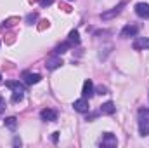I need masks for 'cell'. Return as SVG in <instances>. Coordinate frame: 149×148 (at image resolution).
Returning <instances> with one entry per match:
<instances>
[{"label": "cell", "mask_w": 149, "mask_h": 148, "mask_svg": "<svg viewBox=\"0 0 149 148\" xmlns=\"http://www.w3.org/2000/svg\"><path fill=\"white\" fill-rule=\"evenodd\" d=\"M139 132L141 136H149V110L141 108L139 110Z\"/></svg>", "instance_id": "6da1fadb"}, {"label": "cell", "mask_w": 149, "mask_h": 148, "mask_svg": "<svg viewBox=\"0 0 149 148\" xmlns=\"http://www.w3.org/2000/svg\"><path fill=\"white\" fill-rule=\"evenodd\" d=\"M123 5H125V2H120L116 7H113L111 11H106V12H102V14H101V18H102L104 21H108V19H111V18H114V16H118Z\"/></svg>", "instance_id": "7a4b0ae2"}, {"label": "cell", "mask_w": 149, "mask_h": 148, "mask_svg": "<svg viewBox=\"0 0 149 148\" xmlns=\"http://www.w3.org/2000/svg\"><path fill=\"white\" fill-rule=\"evenodd\" d=\"M40 117L47 122H56L57 120V111H54V110H50V108H45V110H42L40 111Z\"/></svg>", "instance_id": "3957f363"}, {"label": "cell", "mask_w": 149, "mask_h": 148, "mask_svg": "<svg viewBox=\"0 0 149 148\" xmlns=\"http://www.w3.org/2000/svg\"><path fill=\"white\" fill-rule=\"evenodd\" d=\"M23 78H24V84H28V85L38 84V82L42 80V77L38 73H30V72H24V73H23Z\"/></svg>", "instance_id": "277c9868"}, {"label": "cell", "mask_w": 149, "mask_h": 148, "mask_svg": "<svg viewBox=\"0 0 149 148\" xmlns=\"http://www.w3.org/2000/svg\"><path fill=\"white\" fill-rule=\"evenodd\" d=\"M135 12H137V16L149 19V5H148V4H144V2L137 4V5H135Z\"/></svg>", "instance_id": "5b68a950"}, {"label": "cell", "mask_w": 149, "mask_h": 148, "mask_svg": "<svg viewBox=\"0 0 149 148\" xmlns=\"http://www.w3.org/2000/svg\"><path fill=\"white\" fill-rule=\"evenodd\" d=\"M73 106H74V110L76 111H80V113H85V111H88V101L85 99V98H81V99H76L73 103Z\"/></svg>", "instance_id": "8992f818"}, {"label": "cell", "mask_w": 149, "mask_h": 148, "mask_svg": "<svg viewBox=\"0 0 149 148\" xmlns=\"http://www.w3.org/2000/svg\"><path fill=\"white\" fill-rule=\"evenodd\" d=\"M81 94H83V98H92V96H94V84H92L90 78L83 82V91H81Z\"/></svg>", "instance_id": "52a82bcc"}, {"label": "cell", "mask_w": 149, "mask_h": 148, "mask_svg": "<svg viewBox=\"0 0 149 148\" xmlns=\"http://www.w3.org/2000/svg\"><path fill=\"white\" fill-rule=\"evenodd\" d=\"M116 143H118V141H116V138L113 136L111 132H106V134L102 136V140H101V145H102V147H116Z\"/></svg>", "instance_id": "ba28073f"}, {"label": "cell", "mask_w": 149, "mask_h": 148, "mask_svg": "<svg viewBox=\"0 0 149 148\" xmlns=\"http://www.w3.org/2000/svg\"><path fill=\"white\" fill-rule=\"evenodd\" d=\"M5 85H7L9 89H14V92H24V85L19 84V82H16V80H7Z\"/></svg>", "instance_id": "9c48e42d"}, {"label": "cell", "mask_w": 149, "mask_h": 148, "mask_svg": "<svg viewBox=\"0 0 149 148\" xmlns=\"http://www.w3.org/2000/svg\"><path fill=\"white\" fill-rule=\"evenodd\" d=\"M134 49L135 51H141V49H149V38H137L134 42Z\"/></svg>", "instance_id": "30bf717a"}, {"label": "cell", "mask_w": 149, "mask_h": 148, "mask_svg": "<svg viewBox=\"0 0 149 148\" xmlns=\"http://www.w3.org/2000/svg\"><path fill=\"white\" fill-rule=\"evenodd\" d=\"M114 111H116V106H114L113 101H108V103H104L101 106V113H104V115H113Z\"/></svg>", "instance_id": "8fae6325"}, {"label": "cell", "mask_w": 149, "mask_h": 148, "mask_svg": "<svg viewBox=\"0 0 149 148\" xmlns=\"http://www.w3.org/2000/svg\"><path fill=\"white\" fill-rule=\"evenodd\" d=\"M135 33H137V26H134V25H127L121 30V37H134Z\"/></svg>", "instance_id": "7c38bea8"}, {"label": "cell", "mask_w": 149, "mask_h": 148, "mask_svg": "<svg viewBox=\"0 0 149 148\" xmlns=\"http://www.w3.org/2000/svg\"><path fill=\"white\" fill-rule=\"evenodd\" d=\"M61 65H63V59H61V58H52V59H47V65H45V66H47L49 70H56V68H59Z\"/></svg>", "instance_id": "4fadbf2b"}, {"label": "cell", "mask_w": 149, "mask_h": 148, "mask_svg": "<svg viewBox=\"0 0 149 148\" xmlns=\"http://www.w3.org/2000/svg\"><path fill=\"white\" fill-rule=\"evenodd\" d=\"M70 44H71V45H78V44H80V35H78V32H76V30H73V32H71V33H70Z\"/></svg>", "instance_id": "5bb4252c"}, {"label": "cell", "mask_w": 149, "mask_h": 148, "mask_svg": "<svg viewBox=\"0 0 149 148\" xmlns=\"http://www.w3.org/2000/svg\"><path fill=\"white\" fill-rule=\"evenodd\" d=\"M70 47H71V44H70V42H64V44H61V45L56 49V54H63V52H66Z\"/></svg>", "instance_id": "9a60e30c"}, {"label": "cell", "mask_w": 149, "mask_h": 148, "mask_svg": "<svg viewBox=\"0 0 149 148\" xmlns=\"http://www.w3.org/2000/svg\"><path fill=\"white\" fill-rule=\"evenodd\" d=\"M5 125H7L10 131H14V129H16V118H14V117H9V118H5Z\"/></svg>", "instance_id": "2e32d148"}, {"label": "cell", "mask_w": 149, "mask_h": 148, "mask_svg": "<svg viewBox=\"0 0 149 148\" xmlns=\"http://www.w3.org/2000/svg\"><path fill=\"white\" fill-rule=\"evenodd\" d=\"M23 96H24V92H14V94H12V103L21 101V99H23Z\"/></svg>", "instance_id": "e0dca14e"}, {"label": "cell", "mask_w": 149, "mask_h": 148, "mask_svg": "<svg viewBox=\"0 0 149 148\" xmlns=\"http://www.w3.org/2000/svg\"><path fill=\"white\" fill-rule=\"evenodd\" d=\"M52 2L54 0H40V5L42 7H49V5H52Z\"/></svg>", "instance_id": "ac0fdd59"}, {"label": "cell", "mask_w": 149, "mask_h": 148, "mask_svg": "<svg viewBox=\"0 0 149 148\" xmlns=\"http://www.w3.org/2000/svg\"><path fill=\"white\" fill-rule=\"evenodd\" d=\"M3 110H5V99H3V98L0 96V113H2Z\"/></svg>", "instance_id": "d6986e66"}, {"label": "cell", "mask_w": 149, "mask_h": 148, "mask_svg": "<svg viewBox=\"0 0 149 148\" xmlns=\"http://www.w3.org/2000/svg\"><path fill=\"white\" fill-rule=\"evenodd\" d=\"M35 19H37V14H30V16L26 18V21H28V23H31V21H35Z\"/></svg>", "instance_id": "ffe728a7"}, {"label": "cell", "mask_w": 149, "mask_h": 148, "mask_svg": "<svg viewBox=\"0 0 149 148\" xmlns=\"http://www.w3.org/2000/svg\"><path fill=\"white\" fill-rule=\"evenodd\" d=\"M57 140H59V132H54V134H52V141L57 143Z\"/></svg>", "instance_id": "44dd1931"}, {"label": "cell", "mask_w": 149, "mask_h": 148, "mask_svg": "<svg viewBox=\"0 0 149 148\" xmlns=\"http://www.w3.org/2000/svg\"><path fill=\"white\" fill-rule=\"evenodd\" d=\"M97 92H99V94H106V87H102V85H101V87L97 89Z\"/></svg>", "instance_id": "7402d4cb"}, {"label": "cell", "mask_w": 149, "mask_h": 148, "mask_svg": "<svg viewBox=\"0 0 149 148\" xmlns=\"http://www.w3.org/2000/svg\"><path fill=\"white\" fill-rule=\"evenodd\" d=\"M0 78H2V77H0Z\"/></svg>", "instance_id": "603a6c76"}]
</instances>
